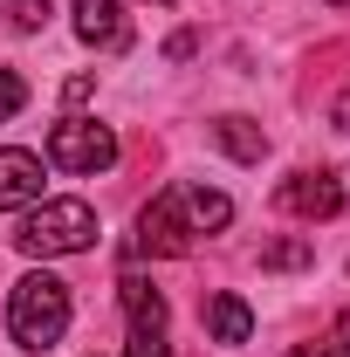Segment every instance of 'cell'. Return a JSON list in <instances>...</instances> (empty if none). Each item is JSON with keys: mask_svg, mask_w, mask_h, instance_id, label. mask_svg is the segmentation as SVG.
I'll return each instance as SVG.
<instances>
[{"mask_svg": "<svg viewBox=\"0 0 350 357\" xmlns=\"http://www.w3.org/2000/svg\"><path fill=\"white\" fill-rule=\"evenodd\" d=\"M303 357H350V310L337 316V330H330V337H323V344H309Z\"/></svg>", "mask_w": 350, "mask_h": 357, "instance_id": "5bb4252c", "label": "cell"}, {"mask_svg": "<svg viewBox=\"0 0 350 357\" xmlns=\"http://www.w3.org/2000/svg\"><path fill=\"white\" fill-rule=\"evenodd\" d=\"M206 330H213V344H248V337H254V310H248L234 289H220L213 303H206Z\"/></svg>", "mask_w": 350, "mask_h": 357, "instance_id": "ba28073f", "label": "cell"}, {"mask_svg": "<svg viewBox=\"0 0 350 357\" xmlns=\"http://www.w3.org/2000/svg\"><path fill=\"white\" fill-rule=\"evenodd\" d=\"M7 330L21 351H55L62 330H69V282L55 275H21L14 296H7Z\"/></svg>", "mask_w": 350, "mask_h": 357, "instance_id": "7a4b0ae2", "label": "cell"}, {"mask_svg": "<svg viewBox=\"0 0 350 357\" xmlns=\"http://www.w3.org/2000/svg\"><path fill=\"white\" fill-rule=\"evenodd\" d=\"M76 35L103 55H124L131 48V21H124V0H76Z\"/></svg>", "mask_w": 350, "mask_h": 357, "instance_id": "8992f818", "label": "cell"}, {"mask_svg": "<svg viewBox=\"0 0 350 357\" xmlns=\"http://www.w3.org/2000/svg\"><path fill=\"white\" fill-rule=\"evenodd\" d=\"M275 206L296 213V220H337L344 213V178L337 172H296L275 185Z\"/></svg>", "mask_w": 350, "mask_h": 357, "instance_id": "5b68a950", "label": "cell"}, {"mask_svg": "<svg viewBox=\"0 0 350 357\" xmlns=\"http://www.w3.org/2000/svg\"><path fill=\"white\" fill-rule=\"evenodd\" d=\"M35 199H42V158L21 151V144H7V151H0V213L35 206Z\"/></svg>", "mask_w": 350, "mask_h": 357, "instance_id": "52a82bcc", "label": "cell"}, {"mask_svg": "<svg viewBox=\"0 0 350 357\" xmlns=\"http://www.w3.org/2000/svg\"><path fill=\"white\" fill-rule=\"evenodd\" d=\"M165 7H172V0H165Z\"/></svg>", "mask_w": 350, "mask_h": 357, "instance_id": "ac0fdd59", "label": "cell"}, {"mask_svg": "<svg viewBox=\"0 0 350 357\" xmlns=\"http://www.w3.org/2000/svg\"><path fill=\"white\" fill-rule=\"evenodd\" d=\"M213 137H220V151H234L241 165H261V158H268V131L254 124V117H220Z\"/></svg>", "mask_w": 350, "mask_h": 357, "instance_id": "30bf717a", "label": "cell"}, {"mask_svg": "<svg viewBox=\"0 0 350 357\" xmlns=\"http://www.w3.org/2000/svg\"><path fill=\"white\" fill-rule=\"evenodd\" d=\"M227 220H234V199H227V192L178 178V185H165V192L144 206V220H137V255H185L199 234H220Z\"/></svg>", "mask_w": 350, "mask_h": 357, "instance_id": "6da1fadb", "label": "cell"}, {"mask_svg": "<svg viewBox=\"0 0 350 357\" xmlns=\"http://www.w3.org/2000/svg\"><path fill=\"white\" fill-rule=\"evenodd\" d=\"M48 14H55V0H7V28H14V35L48 28Z\"/></svg>", "mask_w": 350, "mask_h": 357, "instance_id": "7c38bea8", "label": "cell"}, {"mask_svg": "<svg viewBox=\"0 0 350 357\" xmlns=\"http://www.w3.org/2000/svg\"><path fill=\"white\" fill-rule=\"evenodd\" d=\"M316 261V241H275V248H261V268H309Z\"/></svg>", "mask_w": 350, "mask_h": 357, "instance_id": "8fae6325", "label": "cell"}, {"mask_svg": "<svg viewBox=\"0 0 350 357\" xmlns=\"http://www.w3.org/2000/svg\"><path fill=\"white\" fill-rule=\"evenodd\" d=\"M21 103H28V83H21V69H0V124H7V117H21Z\"/></svg>", "mask_w": 350, "mask_h": 357, "instance_id": "4fadbf2b", "label": "cell"}, {"mask_svg": "<svg viewBox=\"0 0 350 357\" xmlns=\"http://www.w3.org/2000/svg\"><path fill=\"white\" fill-rule=\"evenodd\" d=\"M330 117H337V131H350V89L337 96V110H330Z\"/></svg>", "mask_w": 350, "mask_h": 357, "instance_id": "2e32d148", "label": "cell"}, {"mask_svg": "<svg viewBox=\"0 0 350 357\" xmlns=\"http://www.w3.org/2000/svg\"><path fill=\"white\" fill-rule=\"evenodd\" d=\"M330 7H350V0H330Z\"/></svg>", "mask_w": 350, "mask_h": 357, "instance_id": "e0dca14e", "label": "cell"}, {"mask_svg": "<svg viewBox=\"0 0 350 357\" xmlns=\"http://www.w3.org/2000/svg\"><path fill=\"white\" fill-rule=\"evenodd\" d=\"M124 310H131V337H165V296L151 282L124 275Z\"/></svg>", "mask_w": 350, "mask_h": 357, "instance_id": "9c48e42d", "label": "cell"}, {"mask_svg": "<svg viewBox=\"0 0 350 357\" xmlns=\"http://www.w3.org/2000/svg\"><path fill=\"white\" fill-rule=\"evenodd\" d=\"M21 255L35 261H55V255H83L96 248V206L89 199H35V213L21 220Z\"/></svg>", "mask_w": 350, "mask_h": 357, "instance_id": "3957f363", "label": "cell"}, {"mask_svg": "<svg viewBox=\"0 0 350 357\" xmlns=\"http://www.w3.org/2000/svg\"><path fill=\"white\" fill-rule=\"evenodd\" d=\"M131 357H172L165 337H131Z\"/></svg>", "mask_w": 350, "mask_h": 357, "instance_id": "9a60e30c", "label": "cell"}, {"mask_svg": "<svg viewBox=\"0 0 350 357\" xmlns=\"http://www.w3.org/2000/svg\"><path fill=\"white\" fill-rule=\"evenodd\" d=\"M48 158L62 165V172H110L117 165V137L110 124H96V117H62L55 131H48Z\"/></svg>", "mask_w": 350, "mask_h": 357, "instance_id": "277c9868", "label": "cell"}]
</instances>
